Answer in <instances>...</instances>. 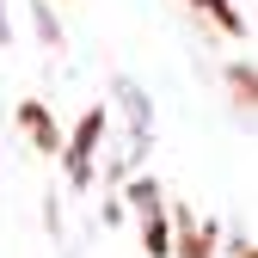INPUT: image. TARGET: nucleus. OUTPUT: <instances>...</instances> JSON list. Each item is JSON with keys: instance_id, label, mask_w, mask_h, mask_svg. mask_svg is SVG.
<instances>
[{"instance_id": "obj_1", "label": "nucleus", "mask_w": 258, "mask_h": 258, "mask_svg": "<svg viewBox=\"0 0 258 258\" xmlns=\"http://www.w3.org/2000/svg\"><path fill=\"white\" fill-rule=\"evenodd\" d=\"M99 129H105V117H99V111H86V117H80V136H74V148H68V172H74V178H86V160H92V142H99Z\"/></svg>"}, {"instance_id": "obj_2", "label": "nucleus", "mask_w": 258, "mask_h": 258, "mask_svg": "<svg viewBox=\"0 0 258 258\" xmlns=\"http://www.w3.org/2000/svg\"><path fill=\"white\" fill-rule=\"evenodd\" d=\"M19 123L31 129V142H37L43 154H55V148H61V136H55V123H49V111H43V105H19Z\"/></svg>"}, {"instance_id": "obj_4", "label": "nucleus", "mask_w": 258, "mask_h": 258, "mask_svg": "<svg viewBox=\"0 0 258 258\" xmlns=\"http://www.w3.org/2000/svg\"><path fill=\"white\" fill-rule=\"evenodd\" d=\"M234 92H240V105L252 111V61H246V68H234Z\"/></svg>"}, {"instance_id": "obj_3", "label": "nucleus", "mask_w": 258, "mask_h": 258, "mask_svg": "<svg viewBox=\"0 0 258 258\" xmlns=\"http://www.w3.org/2000/svg\"><path fill=\"white\" fill-rule=\"evenodd\" d=\"M190 7H197V13H209L221 31H228V37H240V31H246V19L234 13V0H190Z\"/></svg>"}]
</instances>
